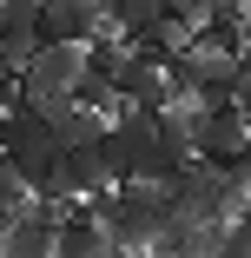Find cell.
Masks as SVG:
<instances>
[{
    "instance_id": "8fae6325",
    "label": "cell",
    "mask_w": 251,
    "mask_h": 258,
    "mask_svg": "<svg viewBox=\"0 0 251 258\" xmlns=\"http://www.w3.org/2000/svg\"><path fill=\"white\" fill-rule=\"evenodd\" d=\"M159 14H172L179 27H198L205 20V0H159Z\"/></svg>"
},
{
    "instance_id": "ba28073f",
    "label": "cell",
    "mask_w": 251,
    "mask_h": 258,
    "mask_svg": "<svg viewBox=\"0 0 251 258\" xmlns=\"http://www.w3.org/2000/svg\"><path fill=\"white\" fill-rule=\"evenodd\" d=\"M40 33L86 46L93 33H106V14H99V0H40Z\"/></svg>"
},
{
    "instance_id": "3957f363",
    "label": "cell",
    "mask_w": 251,
    "mask_h": 258,
    "mask_svg": "<svg viewBox=\"0 0 251 258\" xmlns=\"http://www.w3.org/2000/svg\"><path fill=\"white\" fill-rule=\"evenodd\" d=\"M79 73H86V46H73V40H40L33 53H27V67H20V93L40 99V106H53V99H73Z\"/></svg>"
},
{
    "instance_id": "52a82bcc",
    "label": "cell",
    "mask_w": 251,
    "mask_h": 258,
    "mask_svg": "<svg viewBox=\"0 0 251 258\" xmlns=\"http://www.w3.org/2000/svg\"><path fill=\"white\" fill-rule=\"evenodd\" d=\"M106 185H113V166H106V152H99V139L60 152V185H53V199H99Z\"/></svg>"
},
{
    "instance_id": "8992f818",
    "label": "cell",
    "mask_w": 251,
    "mask_h": 258,
    "mask_svg": "<svg viewBox=\"0 0 251 258\" xmlns=\"http://www.w3.org/2000/svg\"><path fill=\"white\" fill-rule=\"evenodd\" d=\"M113 251H119V245L106 238L93 199H73L66 212H60V225H53V258H113Z\"/></svg>"
},
{
    "instance_id": "7c38bea8",
    "label": "cell",
    "mask_w": 251,
    "mask_h": 258,
    "mask_svg": "<svg viewBox=\"0 0 251 258\" xmlns=\"http://www.w3.org/2000/svg\"><path fill=\"white\" fill-rule=\"evenodd\" d=\"M231 106L244 113V126H251V60L238 67V86H231Z\"/></svg>"
},
{
    "instance_id": "5b68a950",
    "label": "cell",
    "mask_w": 251,
    "mask_h": 258,
    "mask_svg": "<svg viewBox=\"0 0 251 258\" xmlns=\"http://www.w3.org/2000/svg\"><path fill=\"white\" fill-rule=\"evenodd\" d=\"M113 93H119V106H145V113L172 106L165 60H152V53H139V46H126V60L113 67Z\"/></svg>"
},
{
    "instance_id": "277c9868",
    "label": "cell",
    "mask_w": 251,
    "mask_h": 258,
    "mask_svg": "<svg viewBox=\"0 0 251 258\" xmlns=\"http://www.w3.org/2000/svg\"><path fill=\"white\" fill-rule=\"evenodd\" d=\"M251 146V126H244V113L231 106V99H225V106H192V152H198V159H238V152Z\"/></svg>"
},
{
    "instance_id": "30bf717a",
    "label": "cell",
    "mask_w": 251,
    "mask_h": 258,
    "mask_svg": "<svg viewBox=\"0 0 251 258\" xmlns=\"http://www.w3.org/2000/svg\"><path fill=\"white\" fill-rule=\"evenodd\" d=\"M46 119H53V139H60V146H86V139L106 133V113L86 106V99H53V106H46Z\"/></svg>"
},
{
    "instance_id": "4fadbf2b",
    "label": "cell",
    "mask_w": 251,
    "mask_h": 258,
    "mask_svg": "<svg viewBox=\"0 0 251 258\" xmlns=\"http://www.w3.org/2000/svg\"><path fill=\"white\" fill-rule=\"evenodd\" d=\"M238 53L251 60V0H244V14H238Z\"/></svg>"
},
{
    "instance_id": "9a60e30c",
    "label": "cell",
    "mask_w": 251,
    "mask_h": 258,
    "mask_svg": "<svg viewBox=\"0 0 251 258\" xmlns=\"http://www.w3.org/2000/svg\"><path fill=\"white\" fill-rule=\"evenodd\" d=\"M113 258H145V251H113Z\"/></svg>"
},
{
    "instance_id": "5bb4252c",
    "label": "cell",
    "mask_w": 251,
    "mask_h": 258,
    "mask_svg": "<svg viewBox=\"0 0 251 258\" xmlns=\"http://www.w3.org/2000/svg\"><path fill=\"white\" fill-rule=\"evenodd\" d=\"M145 258H192V251H185V245H152Z\"/></svg>"
},
{
    "instance_id": "7a4b0ae2",
    "label": "cell",
    "mask_w": 251,
    "mask_h": 258,
    "mask_svg": "<svg viewBox=\"0 0 251 258\" xmlns=\"http://www.w3.org/2000/svg\"><path fill=\"white\" fill-rule=\"evenodd\" d=\"M93 212H99V225H106V238H113L119 251H152L172 205H165V185L119 179V185H106V192L93 199Z\"/></svg>"
},
{
    "instance_id": "6da1fadb",
    "label": "cell",
    "mask_w": 251,
    "mask_h": 258,
    "mask_svg": "<svg viewBox=\"0 0 251 258\" xmlns=\"http://www.w3.org/2000/svg\"><path fill=\"white\" fill-rule=\"evenodd\" d=\"M60 139H53V119H46L40 99H14L7 113H0V166H7L27 192H53L60 185Z\"/></svg>"
},
{
    "instance_id": "9c48e42d",
    "label": "cell",
    "mask_w": 251,
    "mask_h": 258,
    "mask_svg": "<svg viewBox=\"0 0 251 258\" xmlns=\"http://www.w3.org/2000/svg\"><path fill=\"white\" fill-rule=\"evenodd\" d=\"M40 40H46L40 33V0H0V60L20 73Z\"/></svg>"
}]
</instances>
